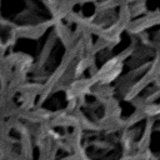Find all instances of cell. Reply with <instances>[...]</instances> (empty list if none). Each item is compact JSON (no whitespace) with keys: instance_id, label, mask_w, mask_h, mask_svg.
<instances>
[{"instance_id":"cell-1","label":"cell","mask_w":160,"mask_h":160,"mask_svg":"<svg viewBox=\"0 0 160 160\" xmlns=\"http://www.w3.org/2000/svg\"><path fill=\"white\" fill-rule=\"evenodd\" d=\"M120 69H121V64H120L118 60H111V61L102 69L101 78H102L105 81L112 80V79L119 74Z\"/></svg>"}]
</instances>
